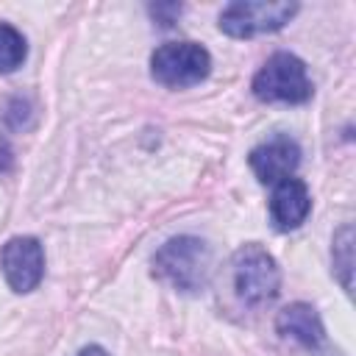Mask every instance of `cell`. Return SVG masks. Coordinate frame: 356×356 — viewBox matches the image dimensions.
I'll use <instances>...</instances> for the list:
<instances>
[{
    "label": "cell",
    "mask_w": 356,
    "mask_h": 356,
    "mask_svg": "<svg viewBox=\"0 0 356 356\" xmlns=\"http://www.w3.org/2000/svg\"><path fill=\"white\" fill-rule=\"evenodd\" d=\"M248 164H250V170L256 172V178L261 184L275 186L278 181L295 175V170L300 164V147L292 136L275 134V136H270L267 142H261L250 150Z\"/></svg>",
    "instance_id": "obj_7"
},
{
    "label": "cell",
    "mask_w": 356,
    "mask_h": 356,
    "mask_svg": "<svg viewBox=\"0 0 356 356\" xmlns=\"http://www.w3.org/2000/svg\"><path fill=\"white\" fill-rule=\"evenodd\" d=\"M231 275H234V292L245 306H264L281 289L278 264L259 242H248L234 253Z\"/></svg>",
    "instance_id": "obj_3"
},
{
    "label": "cell",
    "mask_w": 356,
    "mask_h": 356,
    "mask_svg": "<svg viewBox=\"0 0 356 356\" xmlns=\"http://www.w3.org/2000/svg\"><path fill=\"white\" fill-rule=\"evenodd\" d=\"M275 328H278L281 337L295 339L306 350H317L325 342L323 320H320V314L312 303H289L286 309H281L278 320H275Z\"/></svg>",
    "instance_id": "obj_9"
},
{
    "label": "cell",
    "mask_w": 356,
    "mask_h": 356,
    "mask_svg": "<svg viewBox=\"0 0 356 356\" xmlns=\"http://www.w3.org/2000/svg\"><path fill=\"white\" fill-rule=\"evenodd\" d=\"M28 56V44H25V36L8 25V22H0V72H14L17 67H22Z\"/></svg>",
    "instance_id": "obj_11"
},
{
    "label": "cell",
    "mask_w": 356,
    "mask_h": 356,
    "mask_svg": "<svg viewBox=\"0 0 356 356\" xmlns=\"http://www.w3.org/2000/svg\"><path fill=\"white\" fill-rule=\"evenodd\" d=\"M181 14V6L178 3H159V6H150V17L161 25V28H170Z\"/></svg>",
    "instance_id": "obj_12"
},
{
    "label": "cell",
    "mask_w": 356,
    "mask_h": 356,
    "mask_svg": "<svg viewBox=\"0 0 356 356\" xmlns=\"http://www.w3.org/2000/svg\"><path fill=\"white\" fill-rule=\"evenodd\" d=\"M331 256H334V273H337L342 289L350 292V286H353V278H350V273H353V228L350 225H342L334 234Z\"/></svg>",
    "instance_id": "obj_10"
},
{
    "label": "cell",
    "mask_w": 356,
    "mask_h": 356,
    "mask_svg": "<svg viewBox=\"0 0 356 356\" xmlns=\"http://www.w3.org/2000/svg\"><path fill=\"white\" fill-rule=\"evenodd\" d=\"M211 250L197 236H172L153 256V275L178 292H200L209 284Z\"/></svg>",
    "instance_id": "obj_1"
},
{
    "label": "cell",
    "mask_w": 356,
    "mask_h": 356,
    "mask_svg": "<svg viewBox=\"0 0 356 356\" xmlns=\"http://www.w3.org/2000/svg\"><path fill=\"white\" fill-rule=\"evenodd\" d=\"M0 270L6 284L17 292H33L44 275V250L36 236H14L0 250Z\"/></svg>",
    "instance_id": "obj_6"
},
{
    "label": "cell",
    "mask_w": 356,
    "mask_h": 356,
    "mask_svg": "<svg viewBox=\"0 0 356 356\" xmlns=\"http://www.w3.org/2000/svg\"><path fill=\"white\" fill-rule=\"evenodd\" d=\"M211 72V56L197 42H167L150 56V75L167 89H189L206 81Z\"/></svg>",
    "instance_id": "obj_4"
},
{
    "label": "cell",
    "mask_w": 356,
    "mask_h": 356,
    "mask_svg": "<svg viewBox=\"0 0 356 356\" xmlns=\"http://www.w3.org/2000/svg\"><path fill=\"white\" fill-rule=\"evenodd\" d=\"M250 89L261 103H289V106L306 103L314 95L306 64L295 53H284V50L273 53L261 64V70L253 75Z\"/></svg>",
    "instance_id": "obj_2"
},
{
    "label": "cell",
    "mask_w": 356,
    "mask_h": 356,
    "mask_svg": "<svg viewBox=\"0 0 356 356\" xmlns=\"http://www.w3.org/2000/svg\"><path fill=\"white\" fill-rule=\"evenodd\" d=\"M298 14V3L286 0H236L220 14V31L234 39H250L259 33L281 31Z\"/></svg>",
    "instance_id": "obj_5"
},
{
    "label": "cell",
    "mask_w": 356,
    "mask_h": 356,
    "mask_svg": "<svg viewBox=\"0 0 356 356\" xmlns=\"http://www.w3.org/2000/svg\"><path fill=\"white\" fill-rule=\"evenodd\" d=\"M75 356H108V353H106L100 345H86V348H81Z\"/></svg>",
    "instance_id": "obj_13"
},
{
    "label": "cell",
    "mask_w": 356,
    "mask_h": 356,
    "mask_svg": "<svg viewBox=\"0 0 356 356\" xmlns=\"http://www.w3.org/2000/svg\"><path fill=\"white\" fill-rule=\"evenodd\" d=\"M312 211V195L300 178H284L273 186L270 195V220L275 231H295L306 222Z\"/></svg>",
    "instance_id": "obj_8"
}]
</instances>
